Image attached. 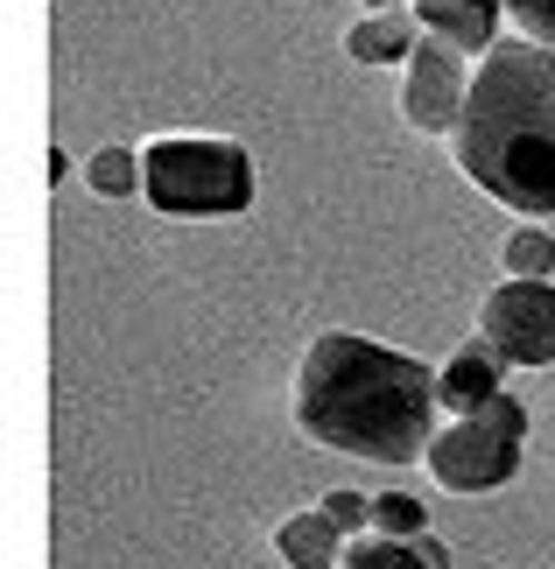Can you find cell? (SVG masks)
Listing matches in <instances>:
<instances>
[{
	"label": "cell",
	"mask_w": 555,
	"mask_h": 569,
	"mask_svg": "<svg viewBox=\"0 0 555 569\" xmlns=\"http://www.w3.org/2000/svg\"><path fill=\"white\" fill-rule=\"evenodd\" d=\"M436 366L359 331H324L296 366V429L338 457L415 465L436 443Z\"/></svg>",
	"instance_id": "1"
},
{
	"label": "cell",
	"mask_w": 555,
	"mask_h": 569,
	"mask_svg": "<svg viewBox=\"0 0 555 569\" xmlns=\"http://www.w3.org/2000/svg\"><path fill=\"white\" fill-rule=\"evenodd\" d=\"M415 556L429 562V569H450V541H436V535H415Z\"/></svg>",
	"instance_id": "16"
},
{
	"label": "cell",
	"mask_w": 555,
	"mask_h": 569,
	"mask_svg": "<svg viewBox=\"0 0 555 569\" xmlns=\"http://www.w3.org/2000/svg\"><path fill=\"white\" fill-rule=\"evenodd\" d=\"M521 457H527V401L521 393H493L478 415H457L450 429H436L422 465H429L443 492H499L514 486Z\"/></svg>",
	"instance_id": "4"
},
{
	"label": "cell",
	"mask_w": 555,
	"mask_h": 569,
	"mask_svg": "<svg viewBox=\"0 0 555 569\" xmlns=\"http://www.w3.org/2000/svg\"><path fill=\"white\" fill-rule=\"evenodd\" d=\"M450 156L493 204L521 218L555 211V50L548 42H493L472 71Z\"/></svg>",
	"instance_id": "2"
},
{
	"label": "cell",
	"mask_w": 555,
	"mask_h": 569,
	"mask_svg": "<svg viewBox=\"0 0 555 569\" xmlns=\"http://www.w3.org/2000/svg\"><path fill=\"white\" fill-rule=\"evenodd\" d=\"M506 274L514 281H548L555 274V239L542 226H521L514 239H506Z\"/></svg>",
	"instance_id": "12"
},
{
	"label": "cell",
	"mask_w": 555,
	"mask_h": 569,
	"mask_svg": "<svg viewBox=\"0 0 555 569\" xmlns=\"http://www.w3.org/2000/svg\"><path fill=\"white\" fill-rule=\"evenodd\" d=\"M141 183H148V162L135 148H99V156L85 162V190H99V197H135Z\"/></svg>",
	"instance_id": "10"
},
{
	"label": "cell",
	"mask_w": 555,
	"mask_h": 569,
	"mask_svg": "<svg viewBox=\"0 0 555 569\" xmlns=\"http://www.w3.org/2000/svg\"><path fill=\"white\" fill-rule=\"evenodd\" d=\"M351 8H373V14H387V8H408V0H351Z\"/></svg>",
	"instance_id": "17"
},
{
	"label": "cell",
	"mask_w": 555,
	"mask_h": 569,
	"mask_svg": "<svg viewBox=\"0 0 555 569\" xmlns=\"http://www.w3.org/2000/svg\"><path fill=\"white\" fill-rule=\"evenodd\" d=\"M275 549H281L288 569H338L345 549H351V535L324 507H309V513H296V520H281V528H275Z\"/></svg>",
	"instance_id": "8"
},
{
	"label": "cell",
	"mask_w": 555,
	"mask_h": 569,
	"mask_svg": "<svg viewBox=\"0 0 555 569\" xmlns=\"http://www.w3.org/2000/svg\"><path fill=\"white\" fill-rule=\"evenodd\" d=\"M478 338L506 366H555V289L548 281H514L506 274L478 310Z\"/></svg>",
	"instance_id": "5"
},
{
	"label": "cell",
	"mask_w": 555,
	"mask_h": 569,
	"mask_svg": "<svg viewBox=\"0 0 555 569\" xmlns=\"http://www.w3.org/2000/svg\"><path fill=\"white\" fill-rule=\"evenodd\" d=\"M506 14H514V29L527 42H548L555 50V0H506Z\"/></svg>",
	"instance_id": "15"
},
{
	"label": "cell",
	"mask_w": 555,
	"mask_h": 569,
	"mask_svg": "<svg viewBox=\"0 0 555 569\" xmlns=\"http://www.w3.org/2000/svg\"><path fill=\"white\" fill-rule=\"evenodd\" d=\"M464 92H472V71H464V50L422 29L415 57L402 63V120L415 134H450L464 113Z\"/></svg>",
	"instance_id": "6"
},
{
	"label": "cell",
	"mask_w": 555,
	"mask_h": 569,
	"mask_svg": "<svg viewBox=\"0 0 555 569\" xmlns=\"http://www.w3.org/2000/svg\"><path fill=\"white\" fill-rule=\"evenodd\" d=\"M338 569H429L415 556V541H394V535H359L345 549V562Z\"/></svg>",
	"instance_id": "13"
},
{
	"label": "cell",
	"mask_w": 555,
	"mask_h": 569,
	"mask_svg": "<svg viewBox=\"0 0 555 569\" xmlns=\"http://www.w3.org/2000/svg\"><path fill=\"white\" fill-rule=\"evenodd\" d=\"M422 42V14L408 8H387V14H359L345 29V57L351 63H408Z\"/></svg>",
	"instance_id": "9"
},
{
	"label": "cell",
	"mask_w": 555,
	"mask_h": 569,
	"mask_svg": "<svg viewBox=\"0 0 555 569\" xmlns=\"http://www.w3.org/2000/svg\"><path fill=\"white\" fill-rule=\"evenodd\" d=\"M436 393H443V408H450V415H478L493 393H506V359L485 338H472L464 352H450V359L436 366Z\"/></svg>",
	"instance_id": "7"
},
{
	"label": "cell",
	"mask_w": 555,
	"mask_h": 569,
	"mask_svg": "<svg viewBox=\"0 0 555 569\" xmlns=\"http://www.w3.org/2000/svg\"><path fill=\"white\" fill-rule=\"evenodd\" d=\"M373 535H394V541L429 535V507L415 492H373Z\"/></svg>",
	"instance_id": "11"
},
{
	"label": "cell",
	"mask_w": 555,
	"mask_h": 569,
	"mask_svg": "<svg viewBox=\"0 0 555 569\" xmlns=\"http://www.w3.org/2000/svg\"><path fill=\"white\" fill-rule=\"evenodd\" d=\"M141 197L162 218H232L254 204V156L218 134H155L141 148Z\"/></svg>",
	"instance_id": "3"
},
{
	"label": "cell",
	"mask_w": 555,
	"mask_h": 569,
	"mask_svg": "<svg viewBox=\"0 0 555 569\" xmlns=\"http://www.w3.org/2000/svg\"><path fill=\"white\" fill-rule=\"evenodd\" d=\"M324 513L338 520V528H345L351 541L373 535V499H366V492H351V486H345V492H324Z\"/></svg>",
	"instance_id": "14"
}]
</instances>
